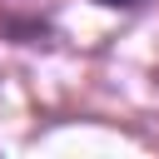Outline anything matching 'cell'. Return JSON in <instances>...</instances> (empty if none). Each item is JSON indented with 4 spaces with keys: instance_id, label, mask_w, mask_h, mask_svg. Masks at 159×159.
Here are the masks:
<instances>
[{
    "instance_id": "cell-1",
    "label": "cell",
    "mask_w": 159,
    "mask_h": 159,
    "mask_svg": "<svg viewBox=\"0 0 159 159\" xmlns=\"http://www.w3.org/2000/svg\"><path fill=\"white\" fill-rule=\"evenodd\" d=\"M94 5H104V10H139L144 0H94Z\"/></svg>"
}]
</instances>
